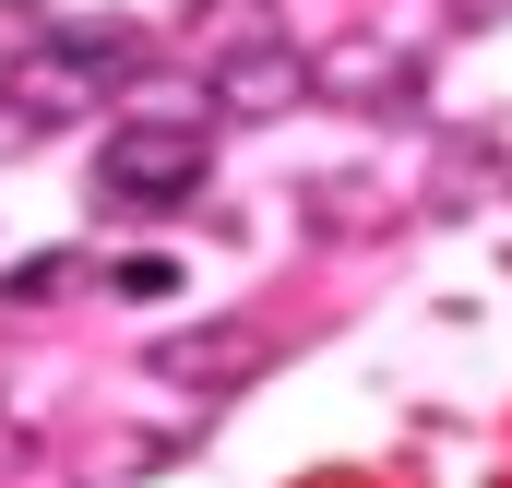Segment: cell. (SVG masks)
<instances>
[{
  "mask_svg": "<svg viewBox=\"0 0 512 488\" xmlns=\"http://www.w3.org/2000/svg\"><path fill=\"white\" fill-rule=\"evenodd\" d=\"M48 48H60V60H72L84 84H108V96L155 72V36H143L131 12H72V24H48Z\"/></svg>",
  "mask_w": 512,
  "mask_h": 488,
  "instance_id": "4",
  "label": "cell"
},
{
  "mask_svg": "<svg viewBox=\"0 0 512 488\" xmlns=\"http://www.w3.org/2000/svg\"><path fill=\"white\" fill-rule=\"evenodd\" d=\"M262 346L251 322H203V334H179V346H155V369L167 381H191V393H239V381H262Z\"/></svg>",
  "mask_w": 512,
  "mask_h": 488,
  "instance_id": "5",
  "label": "cell"
},
{
  "mask_svg": "<svg viewBox=\"0 0 512 488\" xmlns=\"http://www.w3.org/2000/svg\"><path fill=\"white\" fill-rule=\"evenodd\" d=\"M108 286H120V298H167L179 262H167V250H131V262H108Z\"/></svg>",
  "mask_w": 512,
  "mask_h": 488,
  "instance_id": "9",
  "label": "cell"
},
{
  "mask_svg": "<svg viewBox=\"0 0 512 488\" xmlns=\"http://www.w3.org/2000/svg\"><path fill=\"white\" fill-rule=\"evenodd\" d=\"M203 179H215L203 120H108V155H96L108 215H179V203H203Z\"/></svg>",
  "mask_w": 512,
  "mask_h": 488,
  "instance_id": "1",
  "label": "cell"
},
{
  "mask_svg": "<svg viewBox=\"0 0 512 488\" xmlns=\"http://www.w3.org/2000/svg\"><path fill=\"white\" fill-rule=\"evenodd\" d=\"M84 274H96V250H36V262L0 274V310H48V298H72Z\"/></svg>",
  "mask_w": 512,
  "mask_h": 488,
  "instance_id": "8",
  "label": "cell"
},
{
  "mask_svg": "<svg viewBox=\"0 0 512 488\" xmlns=\"http://www.w3.org/2000/svg\"><path fill=\"white\" fill-rule=\"evenodd\" d=\"M262 36H286V12H274V0H191V12H179L191 72H203V60H227V48H262Z\"/></svg>",
  "mask_w": 512,
  "mask_h": 488,
  "instance_id": "6",
  "label": "cell"
},
{
  "mask_svg": "<svg viewBox=\"0 0 512 488\" xmlns=\"http://www.w3.org/2000/svg\"><path fill=\"white\" fill-rule=\"evenodd\" d=\"M310 108H370V120H417L429 108V60H405L382 36H334L310 60Z\"/></svg>",
  "mask_w": 512,
  "mask_h": 488,
  "instance_id": "3",
  "label": "cell"
},
{
  "mask_svg": "<svg viewBox=\"0 0 512 488\" xmlns=\"http://www.w3.org/2000/svg\"><path fill=\"white\" fill-rule=\"evenodd\" d=\"M501 179H512L501 143H441V167H429V215H477Z\"/></svg>",
  "mask_w": 512,
  "mask_h": 488,
  "instance_id": "7",
  "label": "cell"
},
{
  "mask_svg": "<svg viewBox=\"0 0 512 488\" xmlns=\"http://www.w3.org/2000/svg\"><path fill=\"white\" fill-rule=\"evenodd\" d=\"M167 465H179V441H131V453H108L96 477H167Z\"/></svg>",
  "mask_w": 512,
  "mask_h": 488,
  "instance_id": "10",
  "label": "cell"
},
{
  "mask_svg": "<svg viewBox=\"0 0 512 488\" xmlns=\"http://www.w3.org/2000/svg\"><path fill=\"white\" fill-rule=\"evenodd\" d=\"M501 12H512V0H453V24H501Z\"/></svg>",
  "mask_w": 512,
  "mask_h": 488,
  "instance_id": "11",
  "label": "cell"
},
{
  "mask_svg": "<svg viewBox=\"0 0 512 488\" xmlns=\"http://www.w3.org/2000/svg\"><path fill=\"white\" fill-rule=\"evenodd\" d=\"M191 84H203V120H227V131H274V120H298V108H310V60H298L286 36L203 60Z\"/></svg>",
  "mask_w": 512,
  "mask_h": 488,
  "instance_id": "2",
  "label": "cell"
}]
</instances>
